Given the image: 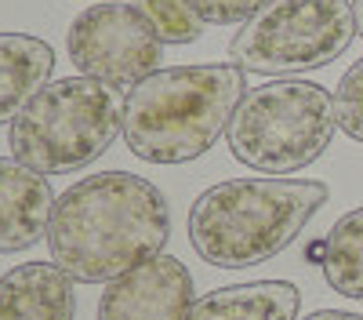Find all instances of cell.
Segmentation results:
<instances>
[{
    "mask_svg": "<svg viewBox=\"0 0 363 320\" xmlns=\"http://www.w3.org/2000/svg\"><path fill=\"white\" fill-rule=\"evenodd\" d=\"M171 237L167 197L142 175L99 171L55 200L48 251L77 284H109L164 255Z\"/></svg>",
    "mask_w": 363,
    "mask_h": 320,
    "instance_id": "obj_1",
    "label": "cell"
},
{
    "mask_svg": "<svg viewBox=\"0 0 363 320\" xmlns=\"http://www.w3.org/2000/svg\"><path fill=\"white\" fill-rule=\"evenodd\" d=\"M251 92L233 62L167 66L131 87L124 99L128 150L145 164H186L203 157Z\"/></svg>",
    "mask_w": 363,
    "mask_h": 320,
    "instance_id": "obj_2",
    "label": "cell"
},
{
    "mask_svg": "<svg viewBox=\"0 0 363 320\" xmlns=\"http://www.w3.org/2000/svg\"><path fill=\"white\" fill-rule=\"evenodd\" d=\"M330 189L313 179H229L203 189L189 208V244L218 270H244L277 258Z\"/></svg>",
    "mask_w": 363,
    "mask_h": 320,
    "instance_id": "obj_3",
    "label": "cell"
},
{
    "mask_svg": "<svg viewBox=\"0 0 363 320\" xmlns=\"http://www.w3.org/2000/svg\"><path fill=\"white\" fill-rule=\"evenodd\" d=\"M124 131V99L91 77L44 84L8 124L11 157L40 175H69L95 164Z\"/></svg>",
    "mask_w": 363,
    "mask_h": 320,
    "instance_id": "obj_4",
    "label": "cell"
},
{
    "mask_svg": "<svg viewBox=\"0 0 363 320\" xmlns=\"http://www.w3.org/2000/svg\"><path fill=\"white\" fill-rule=\"evenodd\" d=\"M335 95L313 80L284 77L240 99L225 142L229 153L265 175H291L323 157L335 138Z\"/></svg>",
    "mask_w": 363,
    "mask_h": 320,
    "instance_id": "obj_5",
    "label": "cell"
},
{
    "mask_svg": "<svg viewBox=\"0 0 363 320\" xmlns=\"http://www.w3.org/2000/svg\"><path fill=\"white\" fill-rule=\"evenodd\" d=\"M352 37L359 33L349 0H272L240 26L229 58L244 73L284 80L330 66Z\"/></svg>",
    "mask_w": 363,
    "mask_h": 320,
    "instance_id": "obj_6",
    "label": "cell"
},
{
    "mask_svg": "<svg viewBox=\"0 0 363 320\" xmlns=\"http://www.w3.org/2000/svg\"><path fill=\"white\" fill-rule=\"evenodd\" d=\"M66 48L80 77L102 80L109 87H135L145 77L164 70V40L149 18L138 11V4H91L84 8L66 33Z\"/></svg>",
    "mask_w": 363,
    "mask_h": 320,
    "instance_id": "obj_7",
    "label": "cell"
},
{
    "mask_svg": "<svg viewBox=\"0 0 363 320\" xmlns=\"http://www.w3.org/2000/svg\"><path fill=\"white\" fill-rule=\"evenodd\" d=\"M193 302V273L174 255H157L106 284L99 320H186Z\"/></svg>",
    "mask_w": 363,
    "mask_h": 320,
    "instance_id": "obj_8",
    "label": "cell"
},
{
    "mask_svg": "<svg viewBox=\"0 0 363 320\" xmlns=\"http://www.w3.org/2000/svg\"><path fill=\"white\" fill-rule=\"evenodd\" d=\"M55 200L48 175L15 157H0V251H26L48 237Z\"/></svg>",
    "mask_w": 363,
    "mask_h": 320,
    "instance_id": "obj_9",
    "label": "cell"
},
{
    "mask_svg": "<svg viewBox=\"0 0 363 320\" xmlns=\"http://www.w3.org/2000/svg\"><path fill=\"white\" fill-rule=\"evenodd\" d=\"M73 277L55 262H26L0 277V320H73Z\"/></svg>",
    "mask_w": 363,
    "mask_h": 320,
    "instance_id": "obj_10",
    "label": "cell"
},
{
    "mask_svg": "<svg viewBox=\"0 0 363 320\" xmlns=\"http://www.w3.org/2000/svg\"><path fill=\"white\" fill-rule=\"evenodd\" d=\"M301 295L291 280H251L200 295L186 320H294Z\"/></svg>",
    "mask_w": 363,
    "mask_h": 320,
    "instance_id": "obj_11",
    "label": "cell"
},
{
    "mask_svg": "<svg viewBox=\"0 0 363 320\" xmlns=\"http://www.w3.org/2000/svg\"><path fill=\"white\" fill-rule=\"evenodd\" d=\"M55 48L29 33H0V124H11L18 109L51 84Z\"/></svg>",
    "mask_w": 363,
    "mask_h": 320,
    "instance_id": "obj_12",
    "label": "cell"
},
{
    "mask_svg": "<svg viewBox=\"0 0 363 320\" xmlns=\"http://www.w3.org/2000/svg\"><path fill=\"white\" fill-rule=\"evenodd\" d=\"M323 280L345 299H363V208L342 215L320 248Z\"/></svg>",
    "mask_w": 363,
    "mask_h": 320,
    "instance_id": "obj_13",
    "label": "cell"
},
{
    "mask_svg": "<svg viewBox=\"0 0 363 320\" xmlns=\"http://www.w3.org/2000/svg\"><path fill=\"white\" fill-rule=\"evenodd\" d=\"M164 44H193L203 33V22L189 8V0H135Z\"/></svg>",
    "mask_w": 363,
    "mask_h": 320,
    "instance_id": "obj_14",
    "label": "cell"
},
{
    "mask_svg": "<svg viewBox=\"0 0 363 320\" xmlns=\"http://www.w3.org/2000/svg\"><path fill=\"white\" fill-rule=\"evenodd\" d=\"M335 109H338V128L349 138L363 142V58L342 73L335 87Z\"/></svg>",
    "mask_w": 363,
    "mask_h": 320,
    "instance_id": "obj_15",
    "label": "cell"
},
{
    "mask_svg": "<svg viewBox=\"0 0 363 320\" xmlns=\"http://www.w3.org/2000/svg\"><path fill=\"white\" fill-rule=\"evenodd\" d=\"M272 0H189L203 26H244Z\"/></svg>",
    "mask_w": 363,
    "mask_h": 320,
    "instance_id": "obj_16",
    "label": "cell"
},
{
    "mask_svg": "<svg viewBox=\"0 0 363 320\" xmlns=\"http://www.w3.org/2000/svg\"><path fill=\"white\" fill-rule=\"evenodd\" d=\"M301 320H363V313H349V309H316Z\"/></svg>",
    "mask_w": 363,
    "mask_h": 320,
    "instance_id": "obj_17",
    "label": "cell"
},
{
    "mask_svg": "<svg viewBox=\"0 0 363 320\" xmlns=\"http://www.w3.org/2000/svg\"><path fill=\"white\" fill-rule=\"evenodd\" d=\"M352 15H356V33L363 37V0H352Z\"/></svg>",
    "mask_w": 363,
    "mask_h": 320,
    "instance_id": "obj_18",
    "label": "cell"
},
{
    "mask_svg": "<svg viewBox=\"0 0 363 320\" xmlns=\"http://www.w3.org/2000/svg\"><path fill=\"white\" fill-rule=\"evenodd\" d=\"M95 4H102V0H95Z\"/></svg>",
    "mask_w": 363,
    "mask_h": 320,
    "instance_id": "obj_19",
    "label": "cell"
}]
</instances>
